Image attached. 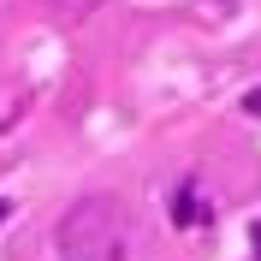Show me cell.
<instances>
[{"label": "cell", "instance_id": "1", "mask_svg": "<svg viewBox=\"0 0 261 261\" xmlns=\"http://www.w3.org/2000/svg\"><path fill=\"white\" fill-rule=\"evenodd\" d=\"M60 261H148V226L113 190H89L54 226Z\"/></svg>", "mask_w": 261, "mask_h": 261}, {"label": "cell", "instance_id": "3", "mask_svg": "<svg viewBox=\"0 0 261 261\" xmlns=\"http://www.w3.org/2000/svg\"><path fill=\"white\" fill-rule=\"evenodd\" d=\"M54 6H60V12H71V18H77V12H95L101 0H54Z\"/></svg>", "mask_w": 261, "mask_h": 261}, {"label": "cell", "instance_id": "4", "mask_svg": "<svg viewBox=\"0 0 261 261\" xmlns=\"http://www.w3.org/2000/svg\"><path fill=\"white\" fill-rule=\"evenodd\" d=\"M244 107H249V113L261 119V89H249V101H244Z\"/></svg>", "mask_w": 261, "mask_h": 261}, {"label": "cell", "instance_id": "5", "mask_svg": "<svg viewBox=\"0 0 261 261\" xmlns=\"http://www.w3.org/2000/svg\"><path fill=\"white\" fill-rule=\"evenodd\" d=\"M255 249H261V226H255Z\"/></svg>", "mask_w": 261, "mask_h": 261}, {"label": "cell", "instance_id": "6", "mask_svg": "<svg viewBox=\"0 0 261 261\" xmlns=\"http://www.w3.org/2000/svg\"><path fill=\"white\" fill-rule=\"evenodd\" d=\"M0 220H6V202H0Z\"/></svg>", "mask_w": 261, "mask_h": 261}, {"label": "cell", "instance_id": "2", "mask_svg": "<svg viewBox=\"0 0 261 261\" xmlns=\"http://www.w3.org/2000/svg\"><path fill=\"white\" fill-rule=\"evenodd\" d=\"M172 220H178V226H196V220H208V208L196 202V190H178V196H172Z\"/></svg>", "mask_w": 261, "mask_h": 261}]
</instances>
